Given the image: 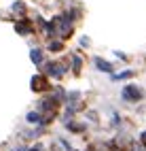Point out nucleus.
Segmentation results:
<instances>
[{"label":"nucleus","mask_w":146,"mask_h":151,"mask_svg":"<svg viewBox=\"0 0 146 151\" xmlns=\"http://www.w3.org/2000/svg\"><path fill=\"white\" fill-rule=\"evenodd\" d=\"M95 64L100 66V68H104V70H110V64H106V62H102V60H95Z\"/></svg>","instance_id":"obj_3"},{"label":"nucleus","mask_w":146,"mask_h":151,"mask_svg":"<svg viewBox=\"0 0 146 151\" xmlns=\"http://www.w3.org/2000/svg\"><path fill=\"white\" fill-rule=\"evenodd\" d=\"M123 96H125V98H140L142 94L138 92V89H133V87H127V89L123 92Z\"/></svg>","instance_id":"obj_2"},{"label":"nucleus","mask_w":146,"mask_h":151,"mask_svg":"<svg viewBox=\"0 0 146 151\" xmlns=\"http://www.w3.org/2000/svg\"><path fill=\"white\" fill-rule=\"evenodd\" d=\"M32 85H34V89H45L47 87V81H45L43 77H34L32 79Z\"/></svg>","instance_id":"obj_1"},{"label":"nucleus","mask_w":146,"mask_h":151,"mask_svg":"<svg viewBox=\"0 0 146 151\" xmlns=\"http://www.w3.org/2000/svg\"><path fill=\"white\" fill-rule=\"evenodd\" d=\"M32 60H34V62H40V53H38V51H32Z\"/></svg>","instance_id":"obj_4"},{"label":"nucleus","mask_w":146,"mask_h":151,"mask_svg":"<svg viewBox=\"0 0 146 151\" xmlns=\"http://www.w3.org/2000/svg\"><path fill=\"white\" fill-rule=\"evenodd\" d=\"M142 140H144V143H146V132H144V134H142Z\"/></svg>","instance_id":"obj_5"}]
</instances>
